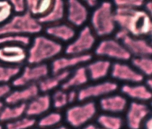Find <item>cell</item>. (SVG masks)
I'll list each match as a JSON object with an SVG mask.
<instances>
[{"label":"cell","mask_w":152,"mask_h":129,"mask_svg":"<svg viewBox=\"0 0 152 129\" xmlns=\"http://www.w3.org/2000/svg\"><path fill=\"white\" fill-rule=\"evenodd\" d=\"M114 19L116 26L130 36L146 38L151 35V16L142 8L114 7Z\"/></svg>","instance_id":"obj_1"},{"label":"cell","mask_w":152,"mask_h":129,"mask_svg":"<svg viewBox=\"0 0 152 129\" xmlns=\"http://www.w3.org/2000/svg\"><path fill=\"white\" fill-rule=\"evenodd\" d=\"M64 51L63 44L44 35H37L31 41L27 50L28 64L46 63L58 57Z\"/></svg>","instance_id":"obj_2"},{"label":"cell","mask_w":152,"mask_h":129,"mask_svg":"<svg viewBox=\"0 0 152 129\" xmlns=\"http://www.w3.org/2000/svg\"><path fill=\"white\" fill-rule=\"evenodd\" d=\"M90 28L96 36L107 38L116 31L114 6L110 2H103L95 8L90 18Z\"/></svg>","instance_id":"obj_3"},{"label":"cell","mask_w":152,"mask_h":129,"mask_svg":"<svg viewBox=\"0 0 152 129\" xmlns=\"http://www.w3.org/2000/svg\"><path fill=\"white\" fill-rule=\"evenodd\" d=\"M44 29L38 20L26 11L22 15H14L5 24L0 26V36L21 35L37 36Z\"/></svg>","instance_id":"obj_4"},{"label":"cell","mask_w":152,"mask_h":129,"mask_svg":"<svg viewBox=\"0 0 152 129\" xmlns=\"http://www.w3.org/2000/svg\"><path fill=\"white\" fill-rule=\"evenodd\" d=\"M97 112L96 103L93 101H86L67 108L64 120L72 128L80 129L90 124L97 117Z\"/></svg>","instance_id":"obj_5"},{"label":"cell","mask_w":152,"mask_h":129,"mask_svg":"<svg viewBox=\"0 0 152 129\" xmlns=\"http://www.w3.org/2000/svg\"><path fill=\"white\" fill-rule=\"evenodd\" d=\"M94 54L106 60L116 62H127L132 59L124 45L115 38H103L94 48Z\"/></svg>","instance_id":"obj_6"},{"label":"cell","mask_w":152,"mask_h":129,"mask_svg":"<svg viewBox=\"0 0 152 129\" xmlns=\"http://www.w3.org/2000/svg\"><path fill=\"white\" fill-rule=\"evenodd\" d=\"M96 44L95 36L89 26H84L76 34L75 37L68 43L64 49L66 55H83L90 54Z\"/></svg>","instance_id":"obj_7"},{"label":"cell","mask_w":152,"mask_h":129,"mask_svg":"<svg viewBox=\"0 0 152 129\" xmlns=\"http://www.w3.org/2000/svg\"><path fill=\"white\" fill-rule=\"evenodd\" d=\"M114 38L123 44L132 58L151 56L152 47L147 39L132 36L121 29L115 33Z\"/></svg>","instance_id":"obj_8"},{"label":"cell","mask_w":152,"mask_h":129,"mask_svg":"<svg viewBox=\"0 0 152 129\" xmlns=\"http://www.w3.org/2000/svg\"><path fill=\"white\" fill-rule=\"evenodd\" d=\"M48 74H50V69L47 63L28 64L21 70L18 75L11 82V85L15 88H20L33 84H37Z\"/></svg>","instance_id":"obj_9"},{"label":"cell","mask_w":152,"mask_h":129,"mask_svg":"<svg viewBox=\"0 0 152 129\" xmlns=\"http://www.w3.org/2000/svg\"><path fill=\"white\" fill-rule=\"evenodd\" d=\"M119 88L118 84L114 81H101L94 84L86 85L78 90V101L83 102L92 101L95 98L103 97L115 93Z\"/></svg>","instance_id":"obj_10"},{"label":"cell","mask_w":152,"mask_h":129,"mask_svg":"<svg viewBox=\"0 0 152 129\" xmlns=\"http://www.w3.org/2000/svg\"><path fill=\"white\" fill-rule=\"evenodd\" d=\"M124 124L128 129H141L150 117L151 109L147 103L132 101L126 109Z\"/></svg>","instance_id":"obj_11"},{"label":"cell","mask_w":152,"mask_h":129,"mask_svg":"<svg viewBox=\"0 0 152 129\" xmlns=\"http://www.w3.org/2000/svg\"><path fill=\"white\" fill-rule=\"evenodd\" d=\"M92 55L86 54L83 55H64L58 56L52 60L50 64V74H56L64 71H71V69L88 63L92 60Z\"/></svg>","instance_id":"obj_12"},{"label":"cell","mask_w":152,"mask_h":129,"mask_svg":"<svg viewBox=\"0 0 152 129\" xmlns=\"http://www.w3.org/2000/svg\"><path fill=\"white\" fill-rule=\"evenodd\" d=\"M110 74L113 79L125 84L142 83L145 79L144 76L127 62H115L113 63Z\"/></svg>","instance_id":"obj_13"},{"label":"cell","mask_w":152,"mask_h":129,"mask_svg":"<svg viewBox=\"0 0 152 129\" xmlns=\"http://www.w3.org/2000/svg\"><path fill=\"white\" fill-rule=\"evenodd\" d=\"M27 60V49L19 44L0 46V63L11 67H21Z\"/></svg>","instance_id":"obj_14"},{"label":"cell","mask_w":152,"mask_h":129,"mask_svg":"<svg viewBox=\"0 0 152 129\" xmlns=\"http://www.w3.org/2000/svg\"><path fill=\"white\" fill-rule=\"evenodd\" d=\"M68 24L74 28L83 27L89 18V10L84 3L78 0L66 2V17Z\"/></svg>","instance_id":"obj_15"},{"label":"cell","mask_w":152,"mask_h":129,"mask_svg":"<svg viewBox=\"0 0 152 129\" xmlns=\"http://www.w3.org/2000/svg\"><path fill=\"white\" fill-rule=\"evenodd\" d=\"M38 94H40V91L37 85L33 84L24 87L16 88L13 90H11L8 95L5 98L3 103L7 105L27 104Z\"/></svg>","instance_id":"obj_16"},{"label":"cell","mask_w":152,"mask_h":129,"mask_svg":"<svg viewBox=\"0 0 152 129\" xmlns=\"http://www.w3.org/2000/svg\"><path fill=\"white\" fill-rule=\"evenodd\" d=\"M128 103L127 98L122 94L111 93L103 97L99 101V107L104 113L120 115L126 111Z\"/></svg>","instance_id":"obj_17"},{"label":"cell","mask_w":152,"mask_h":129,"mask_svg":"<svg viewBox=\"0 0 152 129\" xmlns=\"http://www.w3.org/2000/svg\"><path fill=\"white\" fill-rule=\"evenodd\" d=\"M45 32L46 36L60 44L70 43L77 34L73 26L64 22L45 26Z\"/></svg>","instance_id":"obj_18"},{"label":"cell","mask_w":152,"mask_h":129,"mask_svg":"<svg viewBox=\"0 0 152 129\" xmlns=\"http://www.w3.org/2000/svg\"><path fill=\"white\" fill-rule=\"evenodd\" d=\"M51 107L52 102L49 94H38L26 104V116L36 119V117H42L43 115L49 112Z\"/></svg>","instance_id":"obj_19"},{"label":"cell","mask_w":152,"mask_h":129,"mask_svg":"<svg viewBox=\"0 0 152 129\" xmlns=\"http://www.w3.org/2000/svg\"><path fill=\"white\" fill-rule=\"evenodd\" d=\"M112 64L110 60L103 58L90 61L85 66L89 79L97 82L105 79L110 74Z\"/></svg>","instance_id":"obj_20"},{"label":"cell","mask_w":152,"mask_h":129,"mask_svg":"<svg viewBox=\"0 0 152 129\" xmlns=\"http://www.w3.org/2000/svg\"><path fill=\"white\" fill-rule=\"evenodd\" d=\"M121 92L124 97H128L133 101L147 103L152 98L151 90L144 83L124 84L121 87Z\"/></svg>","instance_id":"obj_21"},{"label":"cell","mask_w":152,"mask_h":129,"mask_svg":"<svg viewBox=\"0 0 152 129\" xmlns=\"http://www.w3.org/2000/svg\"><path fill=\"white\" fill-rule=\"evenodd\" d=\"M66 17V2L61 0L53 1V4L49 11L41 17L37 18L38 22L43 26L58 24Z\"/></svg>","instance_id":"obj_22"},{"label":"cell","mask_w":152,"mask_h":129,"mask_svg":"<svg viewBox=\"0 0 152 129\" xmlns=\"http://www.w3.org/2000/svg\"><path fill=\"white\" fill-rule=\"evenodd\" d=\"M87 71L85 66H80L76 67L73 71L71 72L69 77L66 81L62 84L61 89L63 90L68 91L70 90H77L83 88V86H86L89 82Z\"/></svg>","instance_id":"obj_23"},{"label":"cell","mask_w":152,"mask_h":129,"mask_svg":"<svg viewBox=\"0 0 152 129\" xmlns=\"http://www.w3.org/2000/svg\"><path fill=\"white\" fill-rule=\"evenodd\" d=\"M71 71H64L56 74H48L45 79L40 80L37 85L39 91L42 93H48L52 90H56L59 86L66 81Z\"/></svg>","instance_id":"obj_24"},{"label":"cell","mask_w":152,"mask_h":129,"mask_svg":"<svg viewBox=\"0 0 152 129\" xmlns=\"http://www.w3.org/2000/svg\"><path fill=\"white\" fill-rule=\"evenodd\" d=\"M26 104L16 105H4L0 112V123L7 124L8 122L14 121L26 116Z\"/></svg>","instance_id":"obj_25"},{"label":"cell","mask_w":152,"mask_h":129,"mask_svg":"<svg viewBox=\"0 0 152 129\" xmlns=\"http://www.w3.org/2000/svg\"><path fill=\"white\" fill-rule=\"evenodd\" d=\"M96 123L100 129H122L124 120L120 115L102 113L96 117Z\"/></svg>","instance_id":"obj_26"},{"label":"cell","mask_w":152,"mask_h":129,"mask_svg":"<svg viewBox=\"0 0 152 129\" xmlns=\"http://www.w3.org/2000/svg\"><path fill=\"white\" fill-rule=\"evenodd\" d=\"M26 2L27 12L37 19L45 16L53 4V1L50 0H28Z\"/></svg>","instance_id":"obj_27"},{"label":"cell","mask_w":152,"mask_h":129,"mask_svg":"<svg viewBox=\"0 0 152 129\" xmlns=\"http://www.w3.org/2000/svg\"><path fill=\"white\" fill-rule=\"evenodd\" d=\"M63 119L64 117L59 111L48 112L37 120L35 128L41 129L55 128L61 125Z\"/></svg>","instance_id":"obj_28"},{"label":"cell","mask_w":152,"mask_h":129,"mask_svg":"<svg viewBox=\"0 0 152 129\" xmlns=\"http://www.w3.org/2000/svg\"><path fill=\"white\" fill-rule=\"evenodd\" d=\"M131 65L142 76L150 78L152 74V60L151 56L132 57Z\"/></svg>","instance_id":"obj_29"},{"label":"cell","mask_w":152,"mask_h":129,"mask_svg":"<svg viewBox=\"0 0 152 129\" xmlns=\"http://www.w3.org/2000/svg\"><path fill=\"white\" fill-rule=\"evenodd\" d=\"M21 67H11L0 63V84H9L21 72Z\"/></svg>","instance_id":"obj_30"},{"label":"cell","mask_w":152,"mask_h":129,"mask_svg":"<svg viewBox=\"0 0 152 129\" xmlns=\"http://www.w3.org/2000/svg\"><path fill=\"white\" fill-rule=\"evenodd\" d=\"M37 119L24 116L20 119L4 124V129H33L36 127Z\"/></svg>","instance_id":"obj_31"},{"label":"cell","mask_w":152,"mask_h":129,"mask_svg":"<svg viewBox=\"0 0 152 129\" xmlns=\"http://www.w3.org/2000/svg\"><path fill=\"white\" fill-rule=\"evenodd\" d=\"M50 98H51L52 107L54 108L57 111L63 109L69 105L67 100V92L63 90L62 89L56 90L52 96H50Z\"/></svg>","instance_id":"obj_32"},{"label":"cell","mask_w":152,"mask_h":129,"mask_svg":"<svg viewBox=\"0 0 152 129\" xmlns=\"http://www.w3.org/2000/svg\"><path fill=\"white\" fill-rule=\"evenodd\" d=\"M30 36H21V35H4L0 36V46L5 44H19L28 47L31 43Z\"/></svg>","instance_id":"obj_33"},{"label":"cell","mask_w":152,"mask_h":129,"mask_svg":"<svg viewBox=\"0 0 152 129\" xmlns=\"http://www.w3.org/2000/svg\"><path fill=\"white\" fill-rule=\"evenodd\" d=\"M14 15L10 1H0V26Z\"/></svg>","instance_id":"obj_34"},{"label":"cell","mask_w":152,"mask_h":129,"mask_svg":"<svg viewBox=\"0 0 152 129\" xmlns=\"http://www.w3.org/2000/svg\"><path fill=\"white\" fill-rule=\"evenodd\" d=\"M115 8H125V9H140L142 8L144 1L142 0H116L113 3Z\"/></svg>","instance_id":"obj_35"},{"label":"cell","mask_w":152,"mask_h":129,"mask_svg":"<svg viewBox=\"0 0 152 129\" xmlns=\"http://www.w3.org/2000/svg\"><path fill=\"white\" fill-rule=\"evenodd\" d=\"M13 13L15 15H22L27 11L26 2L23 0H13L10 1Z\"/></svg>","instance_id":"obj_36"},{"label":"cell","mask_w":152,"mask_h":129,"mask_svg":"<svg viewBox=\"0 0 152 129\" xmlns=\"http://www.w3.org/2000/svg\"><path fill=\"white\" fill-rule=\"evenodd\" d=\"M11 90V86L9 84H0V101L8 95Z\"/></svg>","instance_id":"obj_37"},{"label":"cell","mask_w":152,"mask_h":129,"mask_svg":"<svg viewBox=\"0 0 152 129\" xmlns=\"http://www.w3.org/2000/svg\"><path fill=\"white\" fill-rule=\"evenodd\" d=\"M67 92V100L69 105L73 104L78 101V90H70Z\"/></svg>","instance_id":"obj_38"},{"label":"cell","mask_w":152,"mask_h":129,"mask_svg":"<svg viewBox=\"0 0 152 129\" xmlns=\"http://www.w3.org/2000/svg\"><path fill=\"white\" fill-rule=\"evenodd\" d=\"M143 7V10L146 11V12L151 16L152 14V3L151 1H147V2H144V4L142 6Z\"/></svg>","instance_id":"obj_39"},{"label":"cell","mask_w":152,"mask_h":129,"mask_svg":"<svg viewBox=\"0 0 152 129\" xmlns=\"http://www.w3.org/2000/svg\"><path fill=\"white\" fill-rule=\"evenodd\" d=\"M84 4L87 8H94L95 9L97 6L99 5V3L97 1H95V0H89V1L84 2Z\"/></svg>","instance_id":"obj_40"},{"label":"cell","mask_w":152,"mask_h":129,"mask_svg":"<svg viewBox=\"0 0 152 129\" xmlns=\"http://www.w3.org/2000/svg\"><path fill=\"white\" fill-rule=\"evenodd\" d=\"M143 129H152V119L151 117H149L142 124Z\"/></svg>","instance_id":"obj_41"},{"label":"cell","mask_w":152,"mask_h":129,"mask_svg":"<svg viewBox=\"0 0 152 129\" xmlns=\"http://www.w3.org/2000/svg\"><path fill=\"white\" fill-rule=\"evenodd\" d=\"M144 85L147 86V88L151 90V88H152V80L151 79V77L150 78H147L146 79H144Z\"/></svg>","instance_id":"obj_42"},{"label":"cell","mask_w":152,"mask_h":129,"mask_svg":"<svg viewBox=\"0 0 152 129\" xmlns=\"http://www.w3.org/2000/svg\"><path fill=\"white\" fill-rule=\"evenodd\" d=\"M33 129H41V128H34ZM43 129H70L68 127L64 126V125H59V126L55 127V128H43Z\"/></svg>","instance_id":"obj_43"},{"label":"cell","mask_w":152,"mask_h":129,"mask_svg":"<svg viewBox=\"0 0 152 129\" xmlns=\"http://www.w3.org/2000/svg\"><path fill=\"white\" fill-rule=\"evenodd\" d=\"M96 128H97L96 125H94V124H88V125H86V127H84V128H82L80 129H96Z\"/></svg>","instance_id":"obj_44"},{"label":"cell","mask_w":152,"mask_h":129,"mask_svg":"<svg viewBox=\"0 0 152 129\" xmlns=\"http://www.w3.org/2000/svg\"><path fill=\"white\" fill-rule=\"evenodd\" d=\"M3 106H4V103L2 102V101H0V112H1V111H2Z\"/></svg>","instance_id":"obj_45"},{"label":"cell","mask_w":152,"mask_h":129,"mask_svg":"<svg viewBox=\"0 0 152 129\" xmlns=\"http://www.w3.org/2000/svg\"><path fill=\"white\" fill-rule=\"evenodd\" d=\"M0 129H4V125L0 123Z\"/></svg>","instance_id":"obj_46"},{"label":"cell","mask_w":152,"mask_h":129,"mask_svg":"<svg viewBox=\"0 0 152 129\" xmlns=\"http://www.w3.org/2000/svg\"><path fill=\"white\" fill-rule=\"evenodd\" d=\"M96 129H100V128H97H97H96Z\"/></svg>","instance_id":"obj_47"}]
</instances>
